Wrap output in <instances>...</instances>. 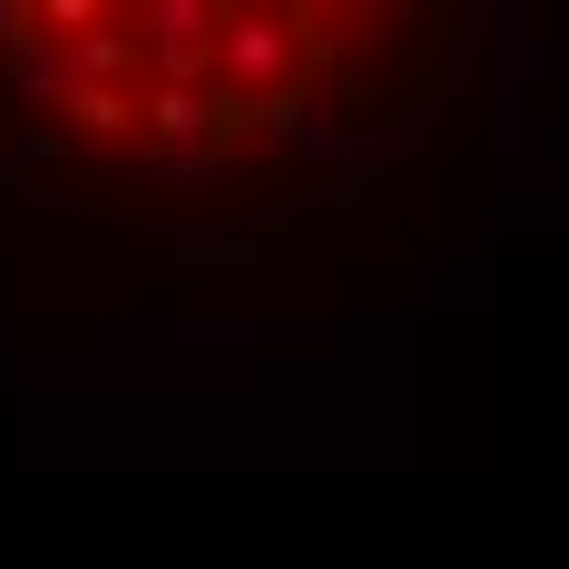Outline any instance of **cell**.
<instances>
[{
	"mask_svg": "<svg viewBox=\"0 0 569 569\" xmlns=\"http://www.w3.org/2000/svg\"><path fill=\"white\" fill-rule=\"evenodd\" d=\"M217 0H138L128 40H138V89H207L217 79Z\"/></svg>",
	"mask_w": 569,
	"mask_h": 569,
	"instance_id": "6da1fadb",
	"label": "cell"
},
{
	"mask_svg": "<svg viewBox=\"0 0 569 569\" xmlns=\"http://www.w3.org/2000/svg\"><path fill=\"white\" fill-rule=\"evenodd\" d=\"M10 79H20V89H30V99H40V109H69V99H79V69H69V50H40V40H10Z\"/></svg>",
	"mask_w": 569,
	"mask_h": 569,
	"instance_id": "7a4b0ae2",
	"label": "cell"
}]
</instances>
